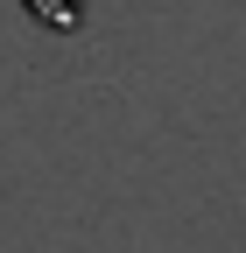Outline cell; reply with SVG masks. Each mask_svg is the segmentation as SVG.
<instances>
[{
    "label": "cell",
    "mask_w": 246,
    "mask_h": 253,
    "mask_svg": "<svg viewBox=\"0 0 246 253\" xmlns=\"http://www.w3.org/2000/svg\"><path fill=\"white\" fill-rule=\"evenodd\" d=\"M28 14H36L42 28H56V36H71V28L84 21V0H21Z\"/></svg>",
    "instance_id": "6da1fadb"
}]
</instances>
